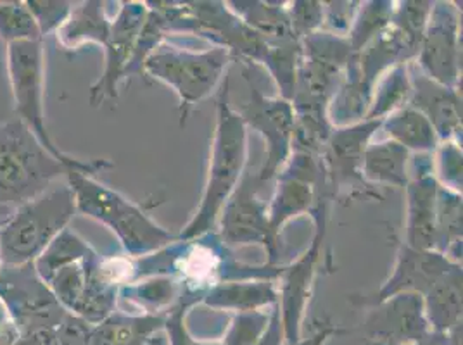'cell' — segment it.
<instances>
[{"mask_svg":"<svg viewBox=\"0 0 463 345\" xmlns=\"http://www.w3.org/2000/svg\"><path fill=\"white\" fill-rule=\"evenodd\" d=\"M168 333L172 337V342L174 345H201L197 342H194L193 339L185 333L184 326H182V320H180V314H176L174 320L168 322Z\"/></svg>","mask_w":463,"mask_h":345,"instance_id":"44dd1931","label":"cell"},{"mask_svg":"<svg viewBox=\"0 0 463 345\" xmlns=\"http://www.w3.org/2000/svg\"><path fill=\"white\" fill-rule=\"evenodd\" d=\"M242 138L244 134L241 128V121L235 116H232L227 109H223L218 147L213 159L210 191L204 199V206L199 219H195L187 235H195L199 231L206 230L210 219L213 221L214 214L220 210L223 197H227V193L231 191L235 176L242 164V151H244Z\"/></svg>","mask_w":463,"mask_h":345,"instance_id":"8992f818","label":"cell"},{"mask_svg":"<svg viewBox=\"0 0 463 345\" xmlns=\"http://www.w3.org/2000/svg\"><path fill=\"white\" fill-rule=\"evenodd\" d=\"M138 16L132 5L123 7L119 16L116 18L115 24H111L109 39L106 45V71L102 78L97 81L90 90V102L96 106L104 100V97L116 96V83L123 75L125 64L128 62V56L132 51V43L136 39Z\"/></svg>","mask_w":463,"mask_h":345,"instance_id":"52a82bcc","label":"cell"},{"mask_svg":"<svg viewBox=\"0 0 463 345\" xmlns=\"http://www.w3.org/2000/svg\"><path fill=\"white\" fill-rule=\"evenodd\" d=\"M415 206L417 211L413 212L411 223V244L419 249H425L430 246V237L434 231V214H432V191L430 185H420L415 193Z\"/></svg>","mask_w":463,"mask_h":345,"instance_id":"5bb4252c","label":"cell"},{"mask_svg":"<svg viewBox=\"0 0 463 345\" xmlns=\"http://www.w3.org/2000/svg\"><path fill=\"white\" fill-rule=\"evenodd\" d=\"M0 295L11 309L21 335L56 330L66 316L33 265L4 266L0 271Z\"/></svg>","mask_w":463,"mask_h":345,"instance_id":"5b68a950","label":"cell"},{"mask_svg":"<svg viewBox=\"0 0 463 345\" xmlns=\"http://www.w3.org/2000/svg\"><path fill=\"white\" fill-rule=\"evenodd\" d=\"M318 342H320V337H318V339H317V340H315V345L318 344Z\"/></svg>","mask_w":463,"mask_h":345,"instance_id":"cb8c5ba5","label":"cell"},{"mask_svg":"<svg viewBox=\"0 0 463 345\" xmlns=\"http://www.w3.org/2000/svg\"><path fill=\"white\" fill-rule=\"evenodd\" d=\"M68 172L70 168L49 153L18 117L0 125V214L4 219L47 192Z\"/></svg>","mask_w":463,"mask_h":345,"instance_id":"6da1fadb","label":"cell"},{"mask_svg":"<svg viewBox=\"0 0 463 345\" xmlns=\"http://www.w3.org/2000/svg\"><path fill=\"white\" fill-rule=\"evenodd\" d=\"M77 212L70 185L49 189L37 199L9 212L0 223V252L4 266H28L68 228Z\"/></svg>","mask_w":463,"mask_h":345,"instance_id":"7a4b0ae2","label":"cell"},{"mask_svg":"<svg viewBox=\"0 0 463 345\" xmlns=\"http://www.w3.org/2000/svg\"><path fill=\"white\" fill-rule=\"evenodd\" d=\"M462 314V299L458 280L448 284V287L436 288L434 297L430 299V320L434 326L444 331L449 326L455 325Z\"/></svg>","mask_w":463,"mask_h":345,"instance_id":"7c38bea8","label":"cell"},{"mask_svg":"<svg viewBox=\"0 0 463 345\" xmlns=\"http://www.w3.org/2000/svg\"><path fill=\"white\" fill-rule=\"evenodd\" d=\"M92 325L85 323L77 316L66 312L62 322L54 330L59 345H89Z\"/></svg>","mask_w":463,"mask_h":345,"instance_id":"ac0fdd59","label":"cell"},{"mask_svg":"<svg viewBox=\"0 0 463 345\" xmlns=\"http://www.w3.org/2000/svg\"><path fill=\"white\" fill-rule=\"evenodd\" d=\"M161 323L157 318H130L113 312L92 326L89 345H144Z\"/></svg>","mask_w":463,"mask_h":345,"instance_id":"9c48e42d","label":"cell"},{"mask_svg":"<svg viewBox=\"0 0 463 345\" xmlns=\"http://www.w3.org/2000/svg\"><path fill=\"white\" fill-rule=\"evenodd\" d=\"M2 221H4V218H2V214H0V223H2Z\"/></svg>","mask_w":463,"mask_h":345,"instance_id":"d4e9b609","label":"cell"},{"mask_svg":"<svg viewBox=\"0 0 463 345\" xmlns=\"http://www.w3.org/2000/svg\"><path fill=\"white\" fill-rule=\"evenodd\" d=\"M420 102L429 111V115L434 116L436 121H446L448 126H449V123L458 121L457 100L441 90L432 89L429 85L425 90H420Z\"/></svg>","mask_w":463,"mask_h":345,"instance_id":"2e32d148","label":"cell"},{"mask_svg":"<svg viewBox=\"0 0 463 345\" xmlns=\"http://www.w3.org/2000/svg\"><path fill=\"white\" fill-rule=\"evenodd\" d=\"M5 70L21 123L39 138L40 144L73 172H94L108 168L106 161H80L59 149L45 125V51L43 42H18L5 45Z\"/></svg>","mask_w":463,"mask_h":345,"instance_id":"3957f363","label":"cell"},{"mask_svg":"<svg viewBox=\"0 0 463 345\" xmlns=\"http://www.w3.org/2000/svg\"><path fill=\"white\" fill-rule=\"evenodd\" d=\"M66 180L75 195L77 211L115 230L130 252L155 247L156 242L165 237L163 231L156 230L136 206L108 187L94 182L90 174L70 170L66 172Z\"/></svg>","mask_w":463,"mask_h":345,"instance_id":"277c9868","label":"cell"},{"mask_svg":"<svg viewBox=\"0 0 463 345\" xmlns=\"http://www.w3.org/2000/svg\"><path fill=\"white\" fill-rule=\"evenodd\" d=\"M26 5L39 26L42 40L56 33L73 9V4L64 0H26Z\"/></svg>","mask_w":463,"mask_h":345,"instance_id":"4fadbf2b","label":"cell"},{"mask_svg":"<svg viewBox=\"0 0 463 345\" xmlns=\"http://www.w3.org/2000/svg\"><path fill=\"white\" fill-rule=\"evenodd\" d=\"M39 26L26 2L0 0V42L5 45L18 42H40ZM43 42V40H42Z\"/></svg>","mask_w":463,"mask_h":345,"instance_id":"8fae6325","label":"cell"},{"mask_svg":"<svg viewBox=\"0 0 463 345\" xmlns=\"http://www.w3.org/2000/svg\"><path fill=\"white\" fill-rule=\"evenodd\" d=\"M4 268V261H2V252H0V271Z\"/></svg>","mask_w":463,"mask_h":345,"instance_id":"603a6c76","label":"cell"},{"mask_svg":"<svg viewBox=\"0 0 463 345\" xmlns=\"http://www.w3.org/2000/svg\"><path fill=\"white\" fill-rule=\"evenodd\" d=\"M21 331L9 306L0 295V345H16L21 340Z\"/></svg>","mask_w":463,"mask_h":345,"instance_id":"ffe728a7","label":"cell"},{"mask_svg":"<svg viewBox=\"0 0 463 345\" xmlns=\"http://www.w3.org/2000/svg\"><path fill=\"white\" fill-rule=\"evenodd\" d=\"M94 250L90 249L89 244H85L77 233L66 228L61 231L35 259L33 269L39 275L40 280L47 285V282L58 273L59 269L66 268L75 263H81Z\"/></svg>","mask_w":463,"mask_h":345,"instance_id":"30bf717a","label":"cell"},{"mask_svg":"<svg viewBox=\"0 0 463 345\" xmlns=\"http://www.w3.org/2000/svg\"><path fill=\"white\" fill-rule=\"evenodd\" d=\"M368 172L389 182H398L403 168V153L396 145L379 147L368 154Z\"/></svg>","mask_w":463,"mask_h":345,"instance_id":"9a60e30c","label":"cell"},{"mask_svg":"<svg viewBox=\"0 0 463 345\" xmlns=\"http://www.w3.org/2000/svg\"><path fill=\"white\" fill-rule=\"evenodd\" d=\"M392 134L406 144H413V147H427L432 138V132L425 125L424 117L415 113H405L403 117L396 119Z\"/></svg>","mask_w":463,"mask_h":345,"instance_id":"e0dca14e","label":"cell"},{"mask_svg":"<svg viewBox=\"0 0 463 345\" xmlns=\"http://www.w3.org/2000/svg\"><path fill=\"white\" fill-rule=\"evenodd\" d=\"M111 33V23L106 20L100 2H83L73 5L68 20L56 32L58 42L66 51H77L81 45L96 42L106 43Z\"/></svg>","mask_w":463,"mask_h":345,"instance_id":"ba28073f","label":"cell"},{"mask_svg":"<svg viewBox=\"0 0 463 345\" xmlns=\"http://www.w3.org/2000/svg\"><path fill=\"white\" fill-rule=\"evenodd\" d=\"M263 316H252V318H242L227 339V345H256L261 339L263 326H265Z\"/></svg>","mask_w":463,"mask_h":345,"instance_id":"d6986e66","label":"cell"},{"mask_svg":"<svg viewBox=\"0 0 463 345\" xmlns=\"http://www.w3.org/2000/svg\"><path fill=\"white\" fill-rule=\"evenodd\" d=\"M256 345H280V333H279V323L277 322H273V325L267 331V335Z\"/></svg>","mask_w":463,"mask_h":345,"instance_id":"7402d4cb","label":"cell"}]
</instances>
